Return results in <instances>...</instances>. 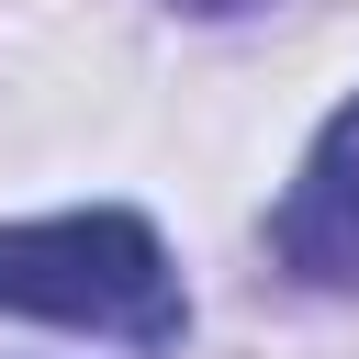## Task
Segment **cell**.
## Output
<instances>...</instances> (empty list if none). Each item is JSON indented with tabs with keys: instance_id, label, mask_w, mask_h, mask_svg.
Returning <instances> with one entry per match:
<instances>
[{
	"instance_id": "obj_1",
	"label": "cell",
	"mask_w": 359,
	"mask_h": 359,
	"mask_svg": "<svg viewBox=\"0 0 359 359\" xmlns=\"http://www.w3.org/2000/svg\"><path fill=\"white\" fill-rule=\"evenodd\" d=\"M0 314L90 325V337H123V348H180L191 337V292L168 269V236L123 202L0 224Z\"/></svg>"
},
{
	"instance_id": "obj_2",
	"label": "cell",
	"mask_w": 359,
	"mask_h": 359,
	"mask_svg": "<svg viewBox=\"0 0 359 359\" xmlns=\"http://www.w3.org/2000/svg\"><path fill=\"white\" fill-rule=\"evenodd\" d=\"M269 258L314 292H359V90L325 112V135L303 146L280 213H269Z\"/></svg>"
},
{
	"instance_id": "obj_3",
	"label": "cell",
	"mask_w": 359,
	"mask_h": 359,
	"mask_svg": "<svg viewBox=\"0 0 359 359\" xmlns=\"http://www.w3.org/2000/svg\"><path fill=\"white\" fill-rule=\"evenodd\" d=\"M180 11H213V22H224V11H258V0H180Z\"/></svg>"
}]
</instances>
